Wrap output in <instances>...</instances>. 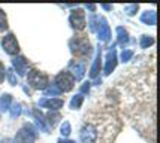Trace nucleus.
I'll return each mask as SVG.
<instances>
[{
  "label": "nucleus",
  "mask_w": 160,
  "mask_h": 143,
  "mask_svg": "<svg viewBox=\"0 0 160 143\" xmlns=\"http://www.w3.org/2000/svg\"><path fill=\"white\" fill-rule=\"evenodd\" d=\"M27 82L30 83V87H33L35 89H45L49 85L48 76L45 75L41 70H30L27 75Z\"/></svg>",
  "instance_id": "nucleus-1"
},
{
  "label": "nucleus",
  "mask_w": 160,
  "mask_h": 143,
  "mask_svg": "<svg viewBox=\"0 0 160 143\" xmlns=\"http://www.w3.org/2000/svg\"><path fill=\"white\" fill-rule=\"evenodd\" d=\"M56 85L58 91H64V93H68L70 89L73 88V85H75V78L73 75H70L69 72H62V73H58L56 78Z\"/></svg>",
  "instance_id": "nucleus-2"
},
{
  "label": "nucleus",
  "mask_w": 160,
  "mask_h": 143,
  "mask_svg": "<svg viewBox=\"0 0 160 143\" xmlns=\"http://www.w3.org/2000/svg\"><path fill=\"white\" fill-rule=\"evenodd\" d=\"M35 140H36V130L33 128V125L26 124L17 133L14 142L15 143H35Z\"/></svg>",
  "instance_id": "nucleus-3"
},
{
  "label": "nucleus",
  "mask_w": 160,
  "mask_h": 143,
  "mask_svg": "<svg viewBox=\"0 0 160 143\" xmlns=\"http://www.w3.org/2000/svg\"><path fill=\"white\" fill-rule=\"evenodd\" d=\"M2 46H3V49H5L9 55H17L20 52V45H18V42H17V37H15L12 33L6 34V36L3 37Z\"/></svg>",
  "instance_id": "nucleus-4"
},
{
  "label": "nucleus",
  "mask_w": 160,
  "mask_h": 143,
  "mask_svg": "<svg viewBox=\"0 0 160 143\" xmlns=\"http://www.w3.org/2000/svg\"><path fill=\"white\" fill-rule=\"evenodd\" d=\"M69 21H70V24H72L73 28L82 30V28L85 27V12H84L82 9H75V11H72Z\"/></svg>",
  "instance_id": "nucleus-5"
},
{
  "label": "nucleus",
  "mask_w": 160,
  "mask_h": 143,
  "mask_svg": "<svg viewBox=\"0 0 160 143\" xmlns=\"http://www.w3.org/2000/svg\"><path fill=\"white\" fill-rule=\"evenodd\" d=\"M72 51L78 55H87L90 54V42L85 39H73L70 42Z\"/></svg>",
  "instance_id": "nucleus-6"
},
{
  "label": "nucleus",
  "mask_w": 160,
  "mask_h": 143,
  "mask_svg": "<svg viewBox=\"0 0 160 143\" xmlns=\"http://www.w3.org/2000/svg\"><path fill=\"white\" fill-rule=\"evenodd\" d=\"M98 139V131L93 125H85L81 130V142L82 143H94Z\"/></svg>",
  "instance_id": "nucleus-7"
},
{
  "label": "nucleus",
  "mask_w": 160,
  "mask_h": 143,
  "mask_svg": "<svg viewBox=\"0 0 160 143\" xmlns=\"http://www.w3.org/2000/svg\"><path fill=\"white\" fill-rule=\"evenodd\" d=\"M63 104H64V103H63V100H60V98H45V100L41 102V106L49 107V109H52V110L60 109Z\"/></svg>",
  "instance_id": "nucleus-8"
},
{
  "label": "nucleus",
  "mask_w": 160,
  "mask_h": 143,
  "mask_svg": "<svg viewBox=\"0 0 160 143\" xmlns=\"http://www.w3.org/2000/svg\"><path fill=\"white\" fill-rule=\"evenodd\" d=\"M14 67L17 69V72L20 75H24L27 72V60L24 57H17L14 60Z\"/></svg>",
  "instance_id": "nucleus-9"
},
{
  "label": "nucleus",
  "mask_w": 160,
  "mask_h": 143,
  "mask_svg": "<svg viewBox=\"0 0 160 143\" xmlns=\"http://www.w3.org/2000/svg\"><path fill=\"white\" fill-rule=\"evenodd\" d=\"M111 36V31H109V26L106 24V21L102 20V24H99V37L102 41H108Z\"/></svg>",
  "instance_id": "nucleus-10"
},
{
  "label": "nucleus",
  "mask_w": 160,
  "mask_h": 143,
  "mask_svg": "<svg viewBox=\"0 0 160 143\" xmlns=\"http://www.w3.org/2000/svg\"><path fill=\"white\" fill-rule=\"evenodd\" d=\"M141 20L144 21L145 24L154 26V24L157 22V17H156V12H154V11H147V12H144V15L141 17Z\"/></svg>",
  "instance_id": "nucleus-11"
},
{
  "label": "nucleus",
  "mask_w": 160,
  "mask_h": 143,
  "mask_svg": "<svg viewBox=\"0 0 160 143\" xmlns=\"http://www.w3.org/2000/svg\"><path fill=\"white\" fill-rule=\"evenodd\" d=\"M115 64H117V61H115V52L111 51V52L108 54V61H106V66H105V73H106V75L111 73V70L115 67Z\"/></svg>",
  "instance_id": "nucleus-12"
},
{
  "label": "nucleus",
  "mask_w": 160,
  "mask_h": 143,
  "mask_svg": "<svg viewBox=\"0 0 160 143\" xmlns=\"http://www.w3.org/2000/svg\"><path fill=\"white\" fill-rule=\"evenodd\" d=\"M11 102H12V97L9 94H5L0 97V109L2 110H8L11 107Z\"/></svg>",
  "instance_id": "nucleus-13"
},
{
  "label": "nucleus",
  "mask_w": 160,
  "mask_h": 143,
  "mask_svg": "<svg viewBox=\"0 0 160 143\" xmlns=\"http://www.w3.org/2000/svg\"><path fill=\"white\" fill-rule=\"evenodd\" d=\"M99 67H100V52L98 54V57H96V61H94V64H93V67H91V78H96L99 73Z\"/></svg>",
  "instance_id": "nucleus-14"
},
{
  "label": "nucleus",
  "mask_w": 160,
  "mask_h": 143,
  "mask_svg": "<svg viewBox=\"0 0 160 143\" xmlns=\"http://www.w3.org/2000/svg\"><path fill=\"white\" fill-rule=\"evenodd\" d=\"M5 30H8V18L5 11L0 9V31H5Z\"/></svg>",
  "instance_id": "nucleus-15"
},
{
  "label": "nucleus",
  "mask_w": 160,
  "mask_h": 143,
  "mask_svg": "<svg viewBox=\"0 0 160 143\" xmlns=\"http://www.w3.org/2000/svg\"><path fill=\"white\" fill-rule=\"evenodd\" d=\"M81 103H82V95H77V97H73V98H72V102H70V107H72V109H78V107L81 106Z\"/></svg>",
  "instance_id": "nucleus-16"
},
{
  "label": "nucleus",
  "mask_w": 160,
  "mask_h": 143,
  "mask_svg": "<svg viewBox=\"0 0 160 143\" xmlns=\"http://www.w3.org/2000/svg\"><path fill=\"white\" fill-rule=\"evenodd\" d=\"M153 43H154V39H153V37L142 36V39H141V46H142V48H148L150 45H153Z\"/></svg>",
  "instance_id": "nucleus-17"
},
{
  "label": "nucleus",
  "mask_w": 160,
  "mask_h": 143,
  "mask_svg": "<svg viewBox=\"0 0 160 143\" xmlns=\"http://www.w3.org/2000/svg\"><path fill=\"white\" fill-rule=\"evenodd\" d=\"M117 31H118V34H120V36H118L120 43H123V45H124L126 42L129 41V37H127V33H126V31H124V30H123V28H121V27H118V28H117Z\"/></svg>",
  "instance_id": "nucleus-18"
},
{
  "label": "nucleus",
  "mask_w": 160,
  "mask_h": 143,
  "mask_svg": "<svg viewBox=\"0 0 160 143\" xmlns=\"http://www.w3.org/2000/svg\"><path fill=\"white\" fill-rule=\"evenodd\" d=\"M73 69H75V76H73V78H77L78 81H79V79L82 78V75H84V66L82 64H77Z\"/></svg>",
  "instance_id": "nucleus-19"
},
{
  "label": "nucleus",
  "mask_w": 160,
  "mask_h": 143,
  "mask_svg": "<svg viewBox=\"0 0 160 143\" xmlns=\"http://www.w3.org/2000/svg\"><path fill=\"white\" fill-rule=\"evenodd\" d=\"M58 118H60V115H58V113H49V115H48L49 124H51V125L54 127V125L57 124V121H58Z\"/></svg>",
  "instance_id": "nucleus-20"
},
{
  "label": "nucleus",
  "mask_w": 160,
  "mask_h": 143,
  "mask_svg": "<svg viewBox=\"0 0 160 143\" xmlns=\"http://www.w3.org/2000/svg\"><path fill=\"white\" fill-rule=\"evenodd\" d=\"M9 109H11V115L12 116H18L20 115V112H21L20 104H14V106H11Z\"/></svg>",
  "instance_id": "nucleus-21"
},
{
  "label": "nucleus",
  "mask_w": 160,
  "mask_h": 143,
  "mask_svg": "<svg viewBox=\"0 0 160 143\" xmlns=\"http://www.w3.org/2000/svg\"><path fill=\"white\" fill-rule=\"evenodd\" d=\"M62 134H63V136H69V134H70V125H69V122H64V124H63Z\"/></svg>",
  "instance_id": "nucleus-22"
},
{
  "label": "nucleus",
  "mask_w": 160,
  "mask_h": 143,
  "mask_svg": "<svg viewBox=\"0 0 160 143\" xmlns=\"http://www.w3.org/2000/svg\"><path fill=\"white\" fill-rule=\"evenodd\" d=\"M5 76H6V70H5V66H3V63L0 61V83L5 81Z\"/></svg>",
  "instance_id": "nucleus-23"
},
{
  "label": "nucleus",
  "mask_w": 160,
  "mask_h": 143,
  "mask_svg": "<svg viewBox=\"0 0 160 143\" xmlns=\"http://www.w3.org/2000/svg\"><path fill=\"white\" fill-rule=\"evenodd\" d=\"M132 55H133L132 51H124V52L121 54V58H123V61H127V60H129Z\"/></svg>",
  "instance_id": "nucleus-24"
},
{
  "label": "nucleus",
  "mask_w": 160,
  "mask_h": 143,
  "mask_svg": "<svg viewBox=\"0 0 160 143\" xmlns=\"http://www.w3.org/2000/svg\"><path fill=\"white\" fill-rule=\"evenodd\" d=\"M88 89H90V83H88V82H85V83L82 85V88H81V91H82V93H87Z\"/></svg>",
  "instance_id": "nucleus-25"
},
{
  "label": "nucleus",
  "mask_w": 160,
  "mask_h": 143,
  "mask_svg": "<svg viewBox=\"0 0 160 143\" xmlns=\"http://www.w3.org/2000/svg\"><path fill=\"white\" fill-rule=\"evenodd\" d=\"M136 9H138V6H136V5H133V6H129V7H127V14L132 15V11H136Z\"/></svg>",
  "instance_id": "nucleus-26"
},
{
  "label": "nucleus",
  "mask_w": 160,
  "mask_h": 143,
  "mask_svg": "<svg viewBox=\"0 0 160 143\" xmlns=\"http://www.w3.org/2000/svg\"><path fill=\"white\" fill-rule=\"evenodd\" d=\"M0 143H15V142L12 140V139H9V137H6V139H3V140H2Z\"/></svg>",
  "instance_id": "nucleus-27"
},
{
  "label": "nucleus",
  "mask_w": 160,
  "mask_h": 143,
  "mask_svg": "<svg viewBox=\"0 0 160 143\" xmlns=\"http://www.w3.org/2000/svg\"><path fill=\"white\" fill-rule=\"evenodd\" d=\"M58 143H73V142H70V140H60Z\"/></svg>",
  "instance_id": "nucleus-28"
}]
</instances>
